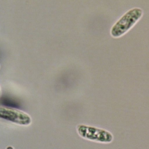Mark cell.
I'll return each instance as SVG.
<instances>
[{
  "label": "cell",
  "instance_id": "3957f363",
  "mask_svg": "<svg viewBox=\"0 0 149 149\" xmlns=\"http://www.w3.org/2000/svg\"><path fill=\"white\" fill-rule=\"evenodd\" d=\"M0 117L2 119L21 125H29L31 123V118L26 113L6 107H0Z\"/></svg>",
  "mask_w": 149,
  "mask_h": 149
},
{
  "label": "cell",
  "instance_id": "7a4b0ae2",
  "mask_svg": "<svg viewBox=\"0 0 149 149\" xmlns=\"http://www.w3.org/2000/svg\"><path fill=\"white\" fill-rule=\"evenodd\" d=\"M77 131L80 136L84 139L96 142L109 143L113 140V136L109 131L95 127L79 125Z\"/></svg>",
  "mask_w": 149,
  "mask_h": 149
},
{
  "label": "cell",
  "instance_id": "6da1fadb",
  "mask_svg": "<svg viewBox=\"0 0 149 149\" xmlns=\"http://www.w3.org/2000/svg\"><path fill=\"white\" fill-rule=\"evenodd\" d=\"M143 11L136 7L129 10L111 27L110 33L114 38H118L127 33L141 19Z\"/></svg>",
  "mask_w": 149,
  "mask_h": 149
}]
</instances>
